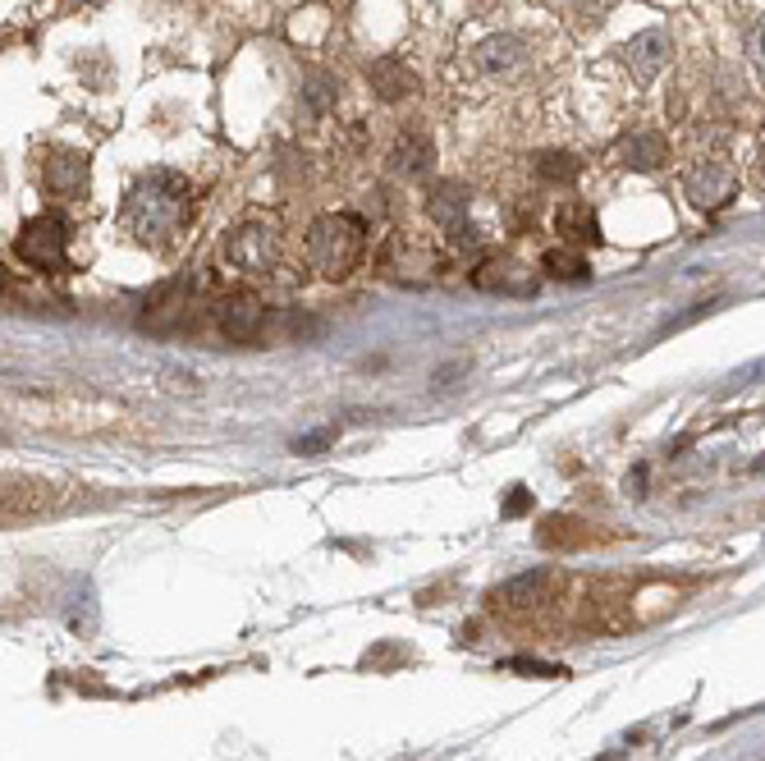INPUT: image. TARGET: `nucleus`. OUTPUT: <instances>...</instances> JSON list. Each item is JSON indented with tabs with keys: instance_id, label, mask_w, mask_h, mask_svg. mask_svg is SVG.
Listing matches in <instances>:
<instances>
[{
	"instance_id": "f8f14e48",
	"label": "nucleus",
	"mask_w": 765,
	"mask_h": 761,
	"mask_svg": "<svg viewBox=\"0 0 765 761\" xmlns=\"http://www.w3.org/2000/svg\"><path fill=\"white\" fill-rule=\"evenodd\" d=\"M615 157L628 170H660V166L670 161V143L660 138V134H632V138H624L615 147Z\"/></svg>"
},
{
	"instance_id": "1a4fd4ad",
	"label": "nucleus",
	"mask_w": 765,
	"mask_h": 761,
	"mask_svg": "<svg viewBox=\"0 0 765 761\" xmlns=\"http://www.w3.org/2000/svg\"><path fill=\"white\" fill-rule=\"evenodd\" d=\"M624 65L632 69V79H637V83H655V79H660V69L670 65V37L660 33V29L637 33V37L624 46Z\"/></svg>"
},
{
	"instance_id": "6ab92c4d",
	"label": "nucleus",
	"mask_w": 765,
	"mask_h": 761,
	"mask_svg": "<svg viewBox=\"0 0 765 761\" xmlns=\"http://www.w3.org/2000/svg\"><path fill=\"white\" fill-rule=\"evenodd\" d=\"M743 50H747V60L765 73V14L752 23V29H747V37H743Z\"/></svg>"
},
{
	"instance_id": "7ed1b4c3",
	"label": "nucleus",
	"mask_w": 765,
	"mask_h": 761,
	"mask_svg": "<svg viewBox=\"0 0 765 761\" xmlns=\"http://www.w3.org/2000/svg\"><path fill=\"white\" fill-rule=\"evenodd\" d=\"M14 258L33 271H60L69 262V235L60 216H33L14 239Z\"/></svg>"
},
{
	"instance_id": "dca6fc26",
	"label": "nucleus",
	"mask_w": 765,
	"mask_h": 761,
	"mask_svg": "<svg viewBox=\"0 0 765 761\" xmlns=\"http://www.w3.org/2000/svg\"><path fill=\"white\" fill-rule=\"evenodd\" d=\"M550 588V573H523V578H514V582H504V588L495 592V601H504V605H532V601H541V592Z\"/></svg>"
},
{
	"instance_id": "423d86ee",
	"label": "nucleus",
	"mask_w": 765,
	"mask_h": 761,
	"mask_svg": "<svg viewBox=\"0 0 765 761\" xmlns=\"http://www.w3.org/2000/svg\"><path fill=\"white\" fill-rule=\"evenodd\" d=\"M426 212H431V220H436L445 235H454L458 243H477V230H472V220H468L472 197H468L464 184L441 180L436 189H431V197H426Z\"/></svg>"
},
{
	"instance_id": "39448f33",
	"label": "nucleus",
	"mask_w": 765,
	"mask_h": 761,
	"mask_svg": "<svg viewBox=\"0 0 765 761\" xmlns=\"http://www.w3.org/2000/svg\"><path fill=\"white\" fill-rule=\"evenodd\" d=\"M683 189H687V197H693V207L720 212V207H729L733 193H738V174H733L729 161L706 157V161H697L693 170L683 174Z\"/></svg>"
},
{
	"instance_id": "ddd939ff",
	"label": "nucleus",
	"mask_w": 765,
	"mask_h": 761,
	"mask_svg": "<svg viewBox=\"0 0 765 761\" xmlns=\"http://www.w3.org/2000/svg\"><path fill=\"white\" fill-rule=\"evenodd\" d=\"M527 56V46L518 37H509V33H495V37H481L477 42V65L487 69V73H514Z\"/></svg>"
},
{
	"instance_id": "aec40b11",
	"label": "nucleus",
	"mask_w": 765,
	"mask_h": 761,
	"mask_svg": "<svg viewBox=\"0 0 765 761\" xmlns=\"http://www.w3.org/2000/svg\"><path fill=\"white\" fill-rule=\"evenodd\" d=\"M308 83H312V88H308V106H312V111H326L330 101H335V79H326V73H312Z\"/></svg>"
},
{
	"instance_id": "9d476101",
	"label": "nucleus",
	"mask_w": 765,
	"mask_h": 761,
	"mask_svg": "<svg viewBox=\"0 0 765 761\" xmlns=\"http://www.w3.org/2000/svg\"><path fill=\"white\" fill-rule=\"evenodd\" d=\"M367 83L380 101H403V96H413L418 92V73L408 69L399 56H380L372 69H367Z\"/></svg>"
},
{
	"instance_id": "412c9836",
	"label": "nucleus",
	"mask_w": 765,
	"mask_h": 761,
	"mask_svg": "<svg viewBox=\"0 0 765 761\" xmlns=\"http://www.w3.org/2000/svg\"><path fill=\"white\" fill-rule=\"evenodd\" d=\"M330 441H335V427H326V431H312V436L294 441V450H298V454H317V450H326Z\"/></svg>"
},
{
	"instance_id": "2eb2a0df",
	"label": "nucleus",
	"mask_w": 765,
	"mask_h": 761,
	"mask_svg": "<svg viewBox=\"0 0 765 761\" xmlns=\"http://www.w3.org/2000/svg\"><path fill=\"white\" fill-rule=\"evenodd\" d=\"M431 161H436V151H431V138L426 134H413V129H403L390 147V166L399 174H426Z\"/></svg>"
},
{
	"instance_id": "f3484780",
	"label": "nucleus",
	"mask_w": 765,
	"mask_h": 761,
	"mask_svg": "<svg viewBox=\"0 0 765 761\" xmlns=\"http://www.w3.org/2000/svg\"><path fill=\"white\" fill-rule=\"evenodd\" d=\"M546 275H555V281H586V275H592V266H586L582 252L555 248V252H546Z\"/></svg>"
},
{
	"instance_id": "20e7f679",
	"label": "nucleus",
	"mask_w": 765,
	"mask_h": 761,
	"mask_svg": "<svg viewBox=\"0 0 765 761\" xmlns=\"http://www.w3.org/2000/svg\"><path fill=\"white\" fill-rule=\"evenodd\" d=\"M225 258L248 275H271L279 266V230L266 220H248L225 239Z\"/></svg>"
},
{
	"instance_id": "5701e85b",
	"label": "nucleus",
	"mask_w": 765,
	"mask_h": 761,
	"mask_svg": "<svg viewBox=\"0 0 765 761\" xmlns=\"http://www.w3.org/2000/svg\"><path fill=\"white\" fill-rule=\"evenodd\" d=\"M578 5H582V10H592V5H601V0H578Z\"/></svg>"
},
{
	"instance_id": "f03ea898",
	"label": "nucleus",
	"mask_w": 765,
	"mask_h": 761,
	"mask_svg": "<svg viewBox=\"0 0 765 761\" xmlns=\"http://www.w3.org/2000/svg\"><path fill=\"white\" fill-rule=\"evenodd\" d=\"M363 248H367V225L349 212H326L308 230V262L326 281H344L363 262Z\"/></svg>"
},
{
	"instance_id": "9b49d317",
	"label": "nucleus",
	"mask_w": 765,
	"mask_h": 761,
	"mask_svg": "<svg viewBox=\"0 0 765 761\" xmlns=\"http://www.w3.org/2000/svg\"><path fill=\"white\" fill-rule=\"evenodd\" d=\"M555 230H559V239H564V243H596V239H601V225H596L592 202H582V197L559 202Z\"/></svg>"
},
{
	"instance_id": "4be33fe9",
	"label": "nucleus",
	"mask_w": 765,
	"mask_h": 761,
	"mask_svg": "<svg viewBox=\"0 0 765 761\" xmlns=\"http://www.w3.org/2000/svg\"><path fill=\"white\" fill-rule=\"evenodd\" d=\"M523 510H532V496L523 487H514V496L504 500V514H523Z\"/></svg>"
},
{
	"instance_id": "4468645a",
	"label": "nucleus",
	"mask_w": 765,
	"mask_h": 761,
	"mask_svg": "<svg viewBox=\"0 0 765 761\" xmlns=\"http://www.w3.org/2000/svg\"><path fill=\"white\" fill-rule=\"evenodd\" d=\"M523 271H527V266L509 262V258H491V262H481L477 285H481V289H491V294H532L537 285H532Z\"/></svg>"
},
{
	"instance_id": "f257e3e1",
	"label": "nucleus",
	"mask_w": 765,
	"mask_h": 761,
	"mask_svg": "<svg viewBox=\"0 0 765 761\" xmlns=\"http://www.w3.org/2000/svg\"><path fill=\"white\" fill-rule=\"evenodd\" d=\"M193 220V184L180 170H147L124 193L119 225L142 248H170Z\"/></svg>"
},
{
	"instance_id": "0eeeda50",
	"label": "nucleus",
	"mask_w": 765,
	"mask_h": 761,
	"mask_svg": "<svg viewBox=\"0 0 765 761\" xmlns=\"http://www.w3.org/2000/svg\"><path fill=\"white\" fill-rule=\"evenodd\" d=\"M216 321H220V331L235 340V344H258L266 336V308L252 294H229L220 303Z\"/></svg>"
},
{
	"instance_id": "6e6552de",
	"label": "nucleus",
	"mask_w": 765,
	"mask_h": 761,
	"mask_svg": "<svg viewBox=\"0 0 765 761\" xmlns=\"http://www.w3.org/2000/svg\"><path fill=\"white\" fill-rule=\"evenodd\" d=\"M42 180L60 202H79L88 193V157L83 151H65V147L50 151L46 166H42Z\"/></svg>"
},
{
	"instance_id": "a211bd4d",
	"label": "nucleus",
	"mask_w": 765,
	"mask_h": 761,
	"mask_svg": "<svg viewBox=\"0 0 765 761\" xmlns=\"http://www.w3.org/2000/svg\"><path fill=\"white\" fill-rule=\"evenodd\" d=\"M537 174L546 184H573L578 180V161L569 157V151H541L537 157Z\"/></svg>"
}]
</instances>
